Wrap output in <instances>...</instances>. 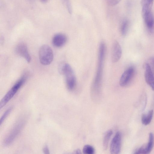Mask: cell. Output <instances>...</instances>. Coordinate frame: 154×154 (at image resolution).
<instances>
[{
  "label": "cell",
  "mask_w": 154,
  "mask_h": 154,
  "mask_svg": "<svg viewBox=\"0 0 154 154\" xmlns=\"http://www.w3.org/2000/svg\"><path fill=\"white\" fill-rule=\"evenodd\" d=\"M106 51V46L105 43L103 42H101L99 47L98 64L96 73L91 87V96L94 101H97L100 99Z\"/></svg>",
  "instance_id": "6da1fadb"
},
{
  "label": "cell",
  "mask_w": 154,
  "mask_h": 154,
  "mask_svg": "<svg viewBox=\"0 0 154 154\" xmlns=\"http://www.w3.org/2000/svg\"><path fill=\"white\" fill-rule=\"evenodd\" d=\"M59 72L65 76L66 85L67 89L70 91L73 90L76 85V80L72 69L68 63H63L58 68Z\"/></svg>",
  "instance_id": "7a4b0ae2"
},
{
  "label": "cell",
  "mask_w": 154,
  "mask_h": 154,
  "mask_svg": "<svg viewBox=\"0 0 154 154\" xmlns=\"http://www.w3.org/2000/svg\"><path fill=\"white\" fill-rule=\"evenodd\" d=\"M27 76L23 75L16 82L11 88L2 98L0 103V108L1 109L11 99L18 90L25 82Z\"/></svg>",
  "instance_id": "3957f363"
},
{
  "label": "cell",
  "mask_w": 154,
  "mask_h": 154,
  "mask_svg": "<svg viewBox=\"0 0 154 154\" xmlns=\"http://www.w3.org/2000/svg\"><path fill=\"white\" fill-rule=\"evenodd\" d=\"M25 122V119H21L16 123L4 140L5 146L9 145L14 140L23 128Z\"/></svg>",
  "instance_id": "277c9868"
},
{
  "label": "cell",
  "mask_w": 154,
  "mask_h": 154,
  "mask_svg": "<svg viewBox=\"0 0 154 154\" xmlns=\"http://www.w3.org/2000/svg\"><path fill=\"white\" fill-rule=\"evenodd\" d=\"M39 56L42 64L44 65L50 64L52 62L54 58L52 49L48 45H42L39 50Z\"/></svg>",
  "instance_id": "5b68a950"
},
{
  "label": "cell",
  "mask_w": 154,
  "mask_h": 154,
  "mask_svg": "<svg viewBox=\"0 0 154 154\" xmlns=\"http://www.w3.org/2000/svg\"><path fill=\"white\" fill-rule=\"evenodd\" d=\"M135 72V68L133 66H130L128 68L120 78V85L122 87H126L130 85L134 79Z\"/></svg>",
  "instance_id": "8992f818"
},
{
  "label": "cell",
  "mask_w": 154,
  "mask_h": 154,
  "mask_svg": "<svg viewBox=\"0 0 154 154\" xmlns=\"http://www.w3.org/2000/svg\"><path fill=\"white\" fill-rule=\"evenodd\" d=\"M142 14L147 30L152 32L154 29V16L152 10H142Z\"/></svg>",
  "instance_id": "52a82bcc"
},
{
  "label": "cell",
  "mask_w": 154,
  "mask_h": 154,
  "mask_svg": "<svg viewBox=\"0 0 154 154\" xmlns=\"http://www.w3.org/2000/svg\"><path fill=\"white\" fill-rule=\"evenodd\" d=\"M122 142V134L119 131L116 133L111 142L110 150L111 153L118 154L121 151Z\"/></svg>",
  "instance_id": "ba28073f"
},
{
  "label": "cell",
  "mask_w": 154,
  "mask_h": 154,
  "mask_svg": "<svg viewBox=\"0 0 154 154\" xmlns=\"http://www.w3.org/2000/svg\"><path fill=\"white\" fill-rule=\"evenodd\" d=\"M122 54L121 46L118 42L115 41L113 43L111 49V59L114 63L118 62Z\"/></svg>",
  "instance_id": "9c48e42d"
},
{
  "label": "cell",
  "mask_w": 154,
  "mask_h": 154,
  "mask_svg": "<svg viewBox=\"0 0 154 154\" xmlns=\"http://www.w3.org/2000/svg\"><path fill=\"white\" fill-rule=\"evenodd\" d=\"M15 51L18 55L24 58L28 62L30 61L31 58L25 44L23 42L19 43L16 47Z\"/></svg>",
  "instance_id": "30bf717a"
},
{
  "label": "cell",
  "mask_w": 154,
  "mask_h": 154,
  "mask_svg": "<svg viewBox=\"0 0 154 154\" xmlns=\"http://www.w3.org/2000/svg\"><path fill=\"white\" fill-rule=\"evenodd\" d=\"M144 77L146 83L154 91V75L148 63L144 65Z\"/></svg>",
  "instance_id": "8fae6325"
},
{
  "label": "cell",
  "mask_w": 154,
  "mask_h": 154,
  "mask_svg": "<svg viewBox=\"0 0 154 154\" xmlns=\"http://www.w3.org/2000/svg\"><path fill=\"white\" fill-rule=\"evenodd\" d=\"M67 37L64 34L58 33L55 35L52 39L53 45L55 47L60 48L63 46L67 41Z\"/></svg>",
  "instance_id": "7c38bea8"
},
{
  "label": "cell",
  "mask_w": 154,
  "mask_h": 154,
  "mask_svg": "<svg viewBox=\"0 0 154 154\" xmlns=\"http://www.w3.org/2000/svg\"><path fill=\"white\" fill-rule=\"evenodd\" d=\"M154 144V135L152 133L149 134V140L146 145L144 146L145 154H148L152 150Z\"/></svg>",
  "instance_id": "4fadbf2b"
},
{
  "label": "cell",
  "mask_w": 154,
  "mask_h": 154,
  "mask_svg": "<svg viewBox=\"0 0 154 154\" xmlns=\"http://www.w3.org/2000/svg\"><path fill=\"white\" fill-rule=\"evenodd\" d=\"M153 114V110L149 111L147 114H143L141 117V122L143 124L145 125L149 124L151 122Z\"/></svg>",
  "instance_id": "5bb4252c"
},
{
  "label": "cell",
  "mask_w": 154,
  "mask_h": 154,
  "mask_svg": "<svg viewBox=\"0 0 154 154\" xmlns=\"http://www.w3.org/2000/svg\"><path fill=\"white\" fill-rule=\"evenodd\" d=\"M129 26V20L125 19L122 22L120 27V32L122 35L125 36L127 34Z\"/></svg>",
  "instance_id": "9a60e30c"
},
{
  "label": "cell",
  "mask_w": 154,
  "mask_h": 154,
  "mask_svg": "<svg viewBox=\"0 0 154 154\" xmlns=\"http://www.w3.org/2000/svg\"><path fill=\"white\" fill-rule=\"evenodd\" d=\"M112 134V131L110 130L108 131L105 134L103 141V147L104 150L107 149L109 139Z\"/></svg>",
  "instance_id": "2e32d148"
},
{
  "label": "cell",
  "mask_w": 154,
  "mask_h": 154,
  "mask_svg": "<svg viewBox=\"0 0 154 154\" xmlns=\"http://www.w3.org/2000/svg\"><path fill=\"white\" fill-rule=\"evenodd\" d=\"M154 0H141L142 9H152Z\"/></svg>",
  "instance_id": "e0dca14e"
},
{
  "label": "cell",
  "mask_w": 154,
  "mask_h": 154,
  "mask_svg": "<svg viewBox=\"0 0 154 154\" xmlns=\"http://www.w3.org/2000/svg\"><path fill=\"white\" fill-rule=\"evenodd\" d=\"M82 152L83 153L85 154H93L94 153L95 150L92 146L86 145L84 146Z\"/></svg>",
  "instance_id": "ac0fdd59"
},
{
  "label": "cell",
  "mask_w": 154,
  "mask_h": 154,
  "mask_svg": "<svg viewBox=\"0 0 154 154\" xmlns=\"http://www.w3.org/2000/svg\"><path fill=\"white\" fill-rule=\"evenodd\" d=\"M63 4L66 7L68 12L71 14L72 12V7L69 0H61Z\"/></svg>",
  "instance_id": "d6986e66"
},
{
  "label": "cell",
  "mask_w": 154,
  "mask_h": 154,
  "mask_svg": "<svg viewBox=\"0 0 154 154\" xmlns=\"http://www.w3.org/2000/svg\"><path fill=\"white\" fill-rule=\"evenodd\" d=\"M12 107H10L7 109L5 111V112L2 117H1L0 121V125L4 122V120L6 118L8 115L9 114V113L11 112V109Z\"/></svg>",
  "instance_id": "ffe728a7"
},
{
  "label": "cell",
  "mask_w": 154,
  "mask_h": 154,
  "mask_svg": "<svg viewBox=\"0 0 154 154\" xmlns=\"http://www.w3.org/2000/svg\"><path fill=\"white\" fill-rule=\"evenodd\" d=\"M148 63L151 68L152 71L154 75V57H152L149 60Z\"/></svg>",
  "instance_id": "44dd1931"
},
{
  "label": "cell",
  "mask_w": 154,
  "mask_h": 154,
  "mask_svg": "<svg viewBox=\"0 0 154 154\" xmlns=\"http://www.w3.org/2000/svg\"><path fill=\"white\" fill-rule=\"evenodd\" d=\"M108 4L110 5L114 6L119 3L121 0H107Z\"/></svg>",
  "instance_id": "7402d4cb"
},
{
  "label": "cell",
  "mask_w": 154,
  "mask_h": 154,
  "mask_svg": "<svg viewBox=\"0 0 154 154\" xmlns=\"http://www.w3.org/2000/svg\"><path fill=\"white\" fill-rule=\"evenodd\" d=\"M43 151L45 154H48L50 153L49 149L47 145L43 147Z\"/></svg>",
  "instance_id": "603a6c76"
},
{
  "label": "cell",
  "mask_w": 154,
  "mask_h": 154,
  "mask_svg": "<svg viewBox=\"0 0 154 154\" xmlns=\"http://www.w3.org/2000/svg\"><path fill=\"white\" fill-rule=\"evenodd\" d=\"M75 152V153L76 154H80L81 153V151L79 149H77L76 150Z\"/></svg>",
  "instance_id": "cb8c5ba5"
},
{
  "label": "cell",
  "mask_w": 154,
  "mask_h": 154,
  "mask_svg": "<svg viewBox=\"0 0 154 154\" xmlns=\"http://www.w3.org/2000/svg\"><path fill=\"white\" fill-rule=\"evenodd\" d=\"M42 2L45 3L47 2L48 0H40Z\"/></svg>",
  "instance_id": "d4e9b609"
}]
</instances>
